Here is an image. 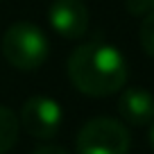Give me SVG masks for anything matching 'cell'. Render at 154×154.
<instances>
[{"label":"cell","mask_w":154,"mask_h":154,"mask_svg":"<svg viewBox=\"0 0 154 154\" xmlns=\"http://www.w3.org/2000/svg\"><path fill=\"white\" fill-rule=\"evenodd\" d=\"M68 79L84 95L104 97L127 84L129 68L120 50L111 43L91 41L77 45L68 57Z\"/></svg>","instance_id":"6da1fadb"},{"label":"cell","mask_w":154,"mask_h":154,"mask_svg":"<svg viewBox=\"0 0 154 154\" xmlns=\"http://www.w3.org/2000/svg\"><path fill=\"white\" fill-rule=\"evenodd\" d=\"M129 145L127 127L109 116H97L84 122L75 140L77 154H127Z\"/></svg>","instance_id":"3957f363"},{"label":"cell","mask_w":154,"mask_h":154,"mask_svg":"<svg viewBox=\"0 0 154 154\" xmlns=\"http://www.w3.org/2000/svg\"><path fill=\"white\" fill-rule=\"evenodd\" d=\"M127 9L134 16H145L154 11V0H127Z\"/></svg>","instance_id":"9c48e42d"},{"label":"cell","mask_w":154,"mask_h":154,"mask_svg":"<svg viewBox=\"0 0 154 154\" xmlns=\"http://www.w3.org/2000/svg\"><path fill=\"white\" fill-rule=\"evenodd\" d=\"M20 131V120L18 116L9 109V106L0 104V154L9 152L18 140Z\"/></svg>","instance_id":"52a82bcc"},{"label":"cell","mask_w":154,"mask_h":154,"mask_svg":"<svg viewBox=\"0 0 154 154\" xmlns=\"http://www.w3.org/2000/svg\"><path fill=\"white\" fill-rule=\"evenodd\" d=\"M52 29L63 38H82L88 29V9L84 0H54L48 9Z\"/></svg>","instance_id":"5b68a950"},{"label":"cell","mask_w":154,"mask_h":154,"mask_svg":"<svg viewBox=\"0 0 154 154\" xmlns=\"http://www.w3.org/2000/svg\"><path fill=\"white\" fill-rule=\"evenodd\" d=\"M32 154H68L63 147H57V145H41V147H36Z\"/></svg>","instance_id":"30bf717a"},{"label":"cell","mask_w":154,"mask_h":154,"mask_svg":"<svg viewBox=\"0 0 154 154\" xmlns=\"http://www.w3.org/2000/svg\"><path fill=\"white\" fill-rule=\"evenodd\" d=\"M147 138H149V147L154 149V122L149 125V136H147Z\"/></svg>","instance_id":"8fae6325"},{"label":"cell","mask_w":154,"mask_h":154,"mask_svg":"<svg viewBox=\"0 0 154 154\" xmlns=\"http://www.w3.org/2000/svg\"><path fill=\"white\" fill-rule=\"evenodd\" d=\"M138 38H140V48H143V52L154 59V11L143 16Z\"/></svg>","instance_id":"ba28073f"},{"label":"cell","mask_w":154,"mask_h":154,"mask_svg":"<svg viewBox=\"0 0 154 154\" xmlns=\"http://www.w3.org/2000/svg\"><path fill=\"white\" fill-rule=\"evenodd\" d=\"M63 120V111L57 100L45 95H34L23 104L20 111V125L29 136L38 140H48L59 131Z\"/></svg>","instance_id":"277c9868"},{"label":"cell","mask_w":154,"mask_h":154,"mask_svg":"<svg viewBox=\"0 0 154 154\" xmlns=\"http://www.w3.org/2000/svg\"><path fill=\"white\" fill-rule=\"evenodd\" d=\"M118 113L125 122L134 127H145L154 122V95L145 88L129 86L120 93Z\"/></svg>","instance_id":"8992f818"},{"label":"cell","mask_w":154,"mask_h":154,"mask_svg":"<svg viewBox=\"0 0 154 154\" xmlns=\"http://www.w3.org/2000/svg\"><path fill=\"white\" fill-rule=\"evenodd\" d=\"M50 43L41 27L32 23H14L7 27L5 36H2V54H5L7 63L14 66L16 70H36L41 63L48 59Z\"/></svg>","instance_id":"7a4b0ae2"}]
</instances>
